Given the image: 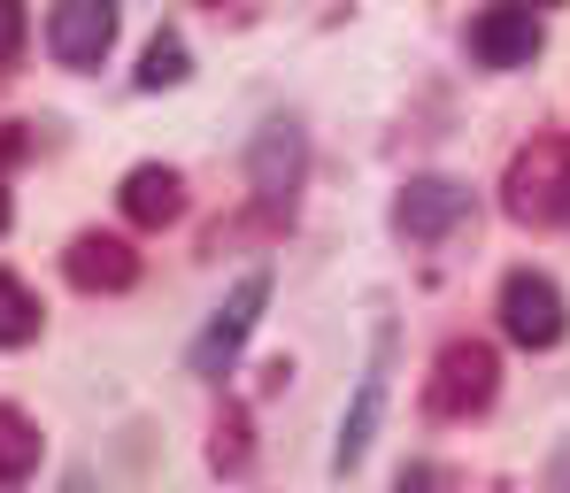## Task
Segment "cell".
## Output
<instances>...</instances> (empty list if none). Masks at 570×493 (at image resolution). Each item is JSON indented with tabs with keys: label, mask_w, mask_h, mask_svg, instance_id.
Segmentation results:
<instances>
[{
	"label": "cell",
	"mask_w": 570,
	"mask_h": 493,
	"mask_svg": "<svg viewBox=\"0 0 570 493\" xmlns=\"http://www.w3.org/2000/svg\"><path fill=\"white\" fill-rule=\"evenodd\" d=\"M463 216H471V194H463L455 178H409L401 200H393V224H401L409 239H448Z\"/></svg>",
	"instance_id": "ba28073f"
},
{
	"label": "cell",
	"mask_w": 570,
	"mask_h": 493,
	"mask_svg": "<svg viewBox=\"0 0 570 493\" xmlns=\"http://www.w3.org/2000/svg\"><path fill=\"white\" fill-rule=\"evenodd\" d=\"M31 471H39V432H31L23 408L0 401V486H23Z\"/></svg>",
	"instance_id": "7c38bea8"
},
{
	"label": "cell",
	"mask_w": 570,
	"mask_h": 493,
	"mask_svg": "<svg viewBox=\"0 0 570 493\" xmlns=\"http://www.w3.org/2000/svg\"><path fill=\"white\" fill-rule=\"evenodd\" d=\"M493 386H501V355H493L485 339H448L440 363H432L424 408H432L440 424H463V416H478V408L493 401Z\"/></svg>",
	"instance_id": "7a4b0ae2"
},
{
	"label": "cell",
	"mask_w": 570,
	"mask_h": 493,
	"mask_svg": "<svg viewBox=\"0 0 570 493\" xmlns=\"http://www.w3.org/2000/svg\"><path fill=\"white\" fill-rule=\"evenodd\" d=\"M23 55V0H0V70Z\"/></svg>",
	"instance_id": "2e32d148"
},
{
	"label": "cell",
	"mask_w": 570,
	"mask_h": 493,
	"mask_svg": "<svg viewBox=\"0 0 570 493\" xmlns=\"http://www.w3.org/2000/svg\"><path fill=\"white\" fill-rule=\"evenodd\" d=\"M186 70H193L186 39H178V31H155V39H147V55H139V86H147V93H163V86H186Z\"/></svg>",
	"instance_id": "4fadbf2b"
},
{
	"label": "cell",
	"mask_w": 570,
	"mask_h": 493,
	"mask_svg": "<svg viewBox=\"0 0 570 493\" xmlns=\"http://www.w3.org/2000/svg\"><path fill=\"white\" fill-rule=\"evenodd\" d=\"M471 55L485 70H524V62L540 55V16H524V8H485L471 23Z\"/></svg>",
	"instance_id": "9c48e42d"
},
{
	"label": "cell",
	"mask_w": 570,
	"mask_h": 493,
	"mask_svg": "<svg viewBox=\"0 0 570 493\" xmlns=\"http://www.w3.org/2000/svg\"><path fill=\"white\" fill-rule=\"evenodd\" d=\"M47 47L62 70H100L116 47V0H62L47 16Z\"/></svg>",
	"instance_id": "277c9868"
},
{
	"label": "cell",
	"mask_w": 570,
	"mask_h": 493,
	"mask_svg": "<svg viewBox=\"0 0 570 493\" xmlns=\"http://www.w3.org/2000/svg\"><path fill=\"white\" fill-rule=\"evenodd\" d=\"M501 200L517 224H563L570 216V139H532L517 147L509 178H501Z\"/></svg>",
	"instance_id": "6da1fadb"
},
{
	"label": "cell",
	"mask_w": 570,
	"mask_h": 493,
	"mask_svg": "<svg viewBox=\"0 0 570 493\" xmlns=\"http://www.w3.org/2000/svg\"><path fill=\"white\" fill-rule=\"evenodd\" d=\"M239 463H247V416L224 408V424H216V471H239Z\"/></svg>",
	"instance_id": "9a60e30c"
},
{
	"label": "cell",
	"mask_w": 570,
	"mask_h": 493,
	"mask_svg": "<svg viewBox=\"0 0 570 493\" xmlns=\"http://www.w3.org/2000/svg\"><path fill=\"white\" fill-rule=\"evenodd\" d=\"M124 216H131V224H147V231L178 224V216H186V178H178V170H163V162H139V170L124 178Z\"/></svg>",
	"instance_id": "30bf717a"
},
{
	"label": "cell",
	"mask_w": 570,
	"mask_h": 493,
	"mask_svg": "<svg viewBox=\"0 0 570 493\" xmlns=\"http://www.w3.org/2000/svg\"><path fill=\"white\" fill-rule=\"evenodd\" d=\"M31 339H39V300L23 278L0 270V347H31Z\"/></svg>",
	"instance_id": "5bb4252c"
},
{
	"label": "cell",
	"mask_w": 570,
	"mask_h": 493,
	"mask_svg": "<svg viewBox=\"0 0 570 493\" xmlns=\"http://www.w3.org/2000/svg\"><path fill=\"white\" fill-rule=\"evenodd\" d=\"M16 155V139H0V162ZM0 231H8V186H0Z\"/></svg>",
	"instance_id": "ac0fdd59"
},
{
	"label": "cell",
	"mask_w": 570,
	"mask_h": 493,
	"mask_svg": "<svg viewBox=\"0 0 570 493\" xmlns=\"http://www.w3.org/2000/svg\"><path fill=\"white\" fill-rule=\"evenodd\" d=\"M501 332L517 347H556L563 339V294H556V278L509 270V286H501Z\"/></svg>",
	"instance_id": "5b68a950"
},
{
	"label": "cell",
	"mask_w": 570,
	"mask_h": 493,
	"mask_svg": "<svg viewBox=\"0 0 570 493\" xmlns=\"http://www.w3.org/2000/svg\"><path fill=\"white\" fill-rule=\"evenodd\" d=\"M379 408H385V378L371 371V378H363V394H355V408H347V424H340L332 471H355V463H363V447H371V432H379Z\"/></svg>",
	"instance_id": "8fae6325"
},
{
	"label": "cell",
	"mask_w": 570,
	"mask_h": 493,
	"mask_svg": "<svg viewBox=\"0 0 570 493\" xmlns=\"http://www.w3.org/2000/svg\"><path fill=\"white\" fill-rule=\"evenodd\" d=\"M393 493H432V471H401V479H393Z\"/></svg>",
	"instance_id": "e0dca14e"
},
{
	"label": "cell",
	"mask_w": 570,
	"mask_h": 493,
	"mask_svg": "<svg viewBox=\"0 0 570 493\" xmlns=\"http://www.w3.org/2000/svg\"><path fill=\"white\" fill-rule=\"evenodd\" d=\"M62 270H70L78 294H124V286H139V255L116 231H78L70 255H62Z\"/></svg>",
	"instance_id": "52a82bcc"
},
{
	"label": "cell",
	"mask_w": 570,
	"mask_h": 493,
	"mask_svg": "<svg viewBox=\"0 0 570 493\" xmlns=\"http://www.w3.org/2000/svg\"><path fill=\"white\" fill-rule=\"evenodd\" d=\"M263 308H271V270H247V278L224 294V308L208 316V332L193 339V371H200V378H224V371L239 363V347L255 339Z\"/></svg>",
	"instance_id": "3957f363"
},
{
	"label": "cell",
	"mask_w": 570,
	"mask_h": 493,
	"mask_svg": "<svg viewBox=\"0 0 570 493\" xmlns=\"http://www.w3.org/2000/svg\"><path fill=\"white\" fill-rule=\"evenodd\" d=\"M501 8H524V16H540V8H563V0H501Z\"/></svg>",
	"instance_id": "d6986e66"
},
{
	"label": "cell",
	"mask_w": 570,
	"mask_h": 493,
	"mask_svg": "<svg viewBox=\"0 0 570 493\" xmlns=\"http://www.w3.org/2000/svg\"><path fill=\"white\" fill-rule=\"evenodd\" d=\"M301 170H308L301 131H293V124H263V131H255V147H247V178H255L263 208H285V200L301 194Z\"/></svg>",
	"instance_id": "8992f818"
}]
</instances>
